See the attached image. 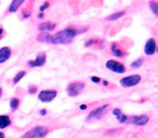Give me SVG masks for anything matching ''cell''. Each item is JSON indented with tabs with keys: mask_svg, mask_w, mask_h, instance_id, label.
I'll list each match as a JSON object with an SVG mask.
<instances>
[{
	"mask_svg": "<svg viewBox=\"0 0 158 138\" xmlns=\"http://www.w3.org/2000/svg\"><path fill=\"white\" fill-rule=\"evenodd\" d=\"M51 38L52 35L47 32H41L36 37V40L39 42H43V43H51Z\"/></svg>",
	"mask_w": 158,
	"mask_h": 138,
	"instance_id": "cell-14",
	"label": "cell"
},
{
	"mask_svg": "<svg viewBox=\"0 0 158 138\" xmlns=\"http://www.w3.org/2000/svg\"><path fill=\"white\" fill-rule=\"evenodd\" d=\"M24 2L23 0H14L11 2L10 6L9 7V12H15L18 10L19 6H21L23 3Z\"/></svg>",
	"mask_w": 158,
	"mask_h": 138,
	"instance_id": "cell-16",
	"label": "cell"
},
{
	"mask_svg": "<svg viewBox=\"0 0 158 138\" xmlns=\"http://www.w3.org/2000/svg\"><path fill=\"white\" fill-rule=\"evenodd\" d=\"M56 24L54 23H51V22H44V23H40L38 26V29L43 32H46V31H52L55 29Z\"/></svg>",
	"mask_w": 158,
	"mask_h": 138,
	"instance_id": "cell-13",
	"label": "cell"
},
{
	"mask_svg": "<svg viewBox=\"0 0 158 138\" xmlns=\"http://www.w3.org/2000/svg\"><path fill=\"white\" fill-rule=\"evenodd\" d=\"M3 32H4V30H3V29L2 27H0V37H1V35H2Z\"/></svg>",
	"mask_w": 158,
	"mask_h": 138,
	"instance_id": "cell-34",
	"label": "cell"
},
{
	"mask_svg": "<svg viewBox=\"0 0 158 138\" xmlns=\"http://www.w3.org/2000/svg\"><path fill=\"white\" fill-rule=\"evenodd\" d=\"M9 105H10V108L12 109V112L15 111V110L18 109L19 105V100L17 98H12L9 102Z\"/></svg>",
	"mask_w": 158,
	"mask_h": 138,
	"instance_id": "cell-18",
	"label": "cell"
},
{
	"mask_svg": "<svg viewBox=\"0 0 158 138\" xmlns=\"http://www.w3.org/2000/svg\"><path fill=\"white\" fill-rule=\"evenodd\" d=\"M77 29L74 28H66L63 30L57 32L52 36L51 43L53 44H67L72 42L74 37L77 35Z\"/></svg>",
	"mask_w": 158,
	"mask_h": 138,
	"instance_id": "cell-1",
	"label": "cell"
},
{
	"mask_svg": "<svg viewBox=\"0 0 158 138\" xmlns=\"http://www.w3.org/2000/svg\"><path fill=\"white\" fill-rule=\"evenodd\" d=\"M29 16H30V12H23V18H25V19L29 17Z\"/></svg>",
	"mask_w": 158,
	"mask_h": 138,
	"instance_id": "cell-29",
	"label": "cell"
},
{
	"mask_svg": "<svg viewBox=\"0 0 158 138\" xmlns=\"http://www.w3.org/2000/svg\"><path fill=\"white\" fill-rule=\"evenodd\" d=\"M46 113H47V111H46V109H43L40 110V115H41L42 116H46Z\"/></svg>",
	"mask_w": 158,
	"mask_h": 138,
	"instance_id": "cell-28",
	"label": "cell"
},
{
	"mask_svg": "<svg viewBox=\"0 0 158 138\" xmlns=\"http://www.w3.org/2000/svg\"><path fill=\"white\" fill-rule=\"evenodd\" d=\"M56 96L57 91L56 90H43L39 93L38 99L43 102H50Z\"/></svg>",
	"mask_w": 158,
	"mask_h": 138,
	"instance_id": "cell-7",
	"label": "cell"
},
{
	"mask_svg": "<svg viewBox=\"0 0 158 138\" xmlns=\"http://www.w3.org/2000/svg\"><path fill=\"white\" fill-rule=\"evenodd\" d=\"M117 119H118L119 122H120V123H123V122H125L126 121H127V116L125 114H123V113H120V114H119L118 116H117Z\"/></svg>",
	"mask_w": 158,
	"mask_h": 138,
	"instance_id": "cell-22",
	"label": "cell"
},
{
	"mask_svg": "<svg viewBox=\"0 0 158 138\" xmlns=\"http://www.w3.org/2000/svg\"><path fill=\"white\" fill-rule=\"evenodd\" d=\"M98 43H99V41H98V40H97V39H91V40H87V41L85 43L84 45L86 47H90V46H94V45L97 44Z\"/></svg>",
	"mask_w": 158,
	"mask_h": 138,
	"instance_id": "cell-23",
	"label": "cell"
},
{
	"mask_svg": "<svg viewBox=\"0 0 158 138\" xmlns=\"http://www.w3.org/2000/svg\"><path fill=\"white\" fill-rule=\"evenodd\" d=\"M141 81V76L139 74H134V75H130L127 77L123 78L120 81V84L121 86L124 88H130V87L136 86L138 85Z\"/></svg>",
	"mask_w": 158,
	"mask_h": 138,
	"instance_id": "cell-3",
	"label": "cell"
},
{
	"mask_svg": "<svg viewBox=\"0 0 158 138\" xmlns=\"http://www.w3.org/2000/svg\"><path fill=\"white\" fill-rule=\"evenodd\" d=\"M11 54H12L11 49L8 47H3L0 48V64L6 62L10 57Z\"/></svg>",
	"mask_w": 158,
	"mask_h": 138,
	"instance_id": "cell-11",
	"label": "cell"
},
{
	"mask_svg": "<svg viewBox=\"0 0 158 138\" xmlns=\"http://www.w3.org/2000/svg\"><path fill=\"white\" fill-rule=\"evenodd\" d=\"M46 55L45 53H39L35 60H29L28 65L30 68H35V67H42L46 64Z\"/></svg>",
	"mask_w": 158,
	"mask_h": 138,
	"instance_id": "cell-9",
	"label": "cell"
},
{
	"mask_svg": "<svg viewBox=\"0 0 158 138\" xmlns=\"http://www.w3.org/2000/svg\"><path fill=\"white\" fill-rule=\"evenodd\" d=\"M108 108H109V105L106 104V105H103L97 109H94L88 114L87 120H95V119H100L106 113Z\"/></svg>",
	"mask_w": 158,
	"mask_h": 138,
	"instance_id": "cell-5",
	"label": "cell"
},
{
	"mask_svg": "<svg viewBox=\"0 0 158 138\" xmlns=\"http://www.w3.org/2000/svg\"><path fill=\"white\" fill-rule=\"evenodd\" d=\"M103 85H104V86H107V85H109V82H108L107 81H106V80H103Z\"/></svg>",
	"mask_w": 158,
	"mask_h": 138,
	"instance_id": "cell-31",
	"label": "cell"
},
{
	"mask_svg": "<svg viewBox=\"0 0 158 138\" xmlns=\"http://www.w3.org/2000/svg\"><path fill=\"white\" fill-rule=\"evenodd\" d=\"M106 67L107 69L117 74H123L126 72V68L124 65L115 60H107L106 63Z\"/></svg>",
	"mask_w": 158,
	"mask_h": 138,
	"instance_id": "cell-6",
	"label": "cell"
},
{
	"mask_svg": "<svg viewBox=\"0 0 158 138\" xmlns=\"http://www.w3.org/2000/svg\"><path fill=\"white\" fill-rule=\"evenodd\" d=\"M37 91V87H35V85H30L29 87V89H28V92L31 95L35 94Z\"/></svg>",
	"mask_w": 158,
	"mask_h": 138,
	"instance_id": "cell-24",
	"label": "cell"
},
{
	"mask_svg": "<svg viewBox=\"0 0 158 138\" xmlns=\"http://www.w3.org/2000/svg\"><path fill=\"white\" fill-rule=\"evenodd\" d=\"M0 39H1V37H0Z\"/></svg>",
	"mask_w": 158,
	"mask_h": 138,
	"instance_id": "cell-36",
	"label": "cell"
},
{
	"mask_svg": "<svg viewBox=\"0 0 158 138\" xmlns=\"http://www.w3.org/2000/svg\"><path fill=\"white\" fill-rule=\"evenodd\" d=\"M48 129L46 127L37 126L28 130L21 138H43L47 135Z\"/></svg>",
	"mask_w": 158,
	"mask_h": 138,
	"instance_id": "cell-2",
	"label": "cell"
},
{
	"mask_svg": "<svg viewBox=\"0 0 158 138\" xmlns=\"http://www.w3.org/2000/svg\"><path fill=\"white\" fill-rule=\"evenodd\" d=\"M2 95V88H0V98H1Z\"/></svg>",
	"mask_w": 158,
	"mask_h": 138,
	"instance_id": "cell-35",
	"label": "cell"
},
{
	"mask_svg": "<svg viewBox=\"0 0 158 138\" xmlns=\"http://www.w3.org/2000/svg\"><path fill=\"white\" fill-rule=\"evenodd\" d=\"M157 48L156 41L154 38H151L148 40L144 47V53L147 55H153L154 54Z\"/></svg>",
	"mask_w": 158,
	"mask_h": 138,
	"instance_id": "cell-10",
	"label": "cell"
},
{
	"mask_svg": "<svg viewBox=\"0 0 158 138\" xmlns=\"http://www.w3.org/2000/svg\"><path fill=\"white\" fill-rule=\"evenodd\" d=\"M143 63V57H140V58L137 59V60H136L135 61L133 62V63L131 65V67L132 68H138L141 66Z\"/></svg>",
	"mask_w": 158,
	"mask_h": 138,
	"instance_id": "cell-21",
	"label": "cell"
},
{
	"mask_svg": "<svg viewBox=\"0 0 158 138\" xmlns=\"http://www.w3.org/2000/svg\"><path fill=\"white\" fill-rule=\"evenodd\" d=\"M111 51H112L113 54L117 57H122L127 54L126 51L123 48L119 47L117 43H112V45H111Z\"/></svg>",
	"mask_w": 158,
	"mask_h": 138,
	"instance_id": "cell-12",
	"label": "cell"
},
{
	"mask_svg": "<svg viewBox=\"0 0 158 138\" xmlns=\"http://www.w3.org/2000/svg\"><path fill=\"white\" fill-rule=\"evenodd\" d=\"M0 138H5V133L2 132H0Z\"/></svg>",
	"mask_w": 158,
	"mask_h": 138,
	"instance_id": "cell-32",
	"label": "cell"
},
{
	"mask_svg": "<svg viewBox=\"0 0 158 138\" xmlns=\"http://www.w3.org/2000/svg\"><path fill=\"white\" fill-rule=\"evenodd\" d=\"M87 109V105L86 104H82L80 105V110H86Z\"/></svg>",
	"mask_w": 158,
	"mask_h": 138,
	"instance_id": "cell-30",
	"label": "cell"
},
{
	"mask_svg": "<svg viewBox=\"0 0 158 138\" xmlns=\"http://www.w3.org/2000/svg\"><path fill=\"white\" fill-rule=\"evenodd\" d=\"M112 113H113V114H114V116H116V117H117L119 114H120V113H121V111H120V109H113Z\"/></svg>",
	"mask_w": 158,
	"mask_h": 138,
	"instance_id": "cell-27",
	"label": "cell"
},
{
	"mask_svg": "<svg viewBox=\"0 0 158 138\" xmlns=\"http://www.w3.org/2000/svg\"><path fill=\"white\" fill-rule=\"evenodd\" d=\"M126 12L125 11H120V12H117L116 13L112 14V15L109 16L106 18V20H109V21H114V20H117V19L120 18L121 16H123V15H125Z\"/></svg>",
	"mask_w": 158,
	"mask_h": 138,
	"instance_id": "cell-17",
	"label": "cell"
},
{
	"mask_svg": "<svg viewBox=\"0 0 158 138\" xmlns=\"http://www.w3.org/2000/svg\"><path fill=\"white\" fill-rule=\"evenodd\" d=\"M49 2H45L44 4H43L42 6H40V11L41 12H43V11H44L46 9H47V8L49 7Z\"/></svg>",
	"mask_w": 158,
	"mask_h": 138,
	"instance_id": "cell-25",
	"label": "cell"
},
{
	"mask_svg": "<svg viewBox=\"0 0 158 138\" xmlns=\"http://www.w3.org/2000/svg\"><path fill=\"white\" fill-rule=\"evenodd\" d=\"M25 75H26V71H19V72L15 74V77L12 78V83L15 84H15H17L22 78H23V77H24Z\"/></svg>",
	"mask_w": 158,
	"mask_h": 138,
	"instance_id": "cell-19",
	"label": "cell"
},
{
	"mask_svg": "<svg viewBox=\"0 0 158 138\" xmlns=\"http://www.w3.org/2000/svg\"><path fill=\"white\" fill-rule=\"evenodd\" d=\"M43 16H44V15H43V12H41V13L39 14L38 17H39V18H40V19H43Z\"/></svg>",
	"mask_w": 158,
	"mask_h": 138,
	"instance_id": "cell-33",
	"label": "cell"
},
{
	"mask_svg": "<svg viewBox=\"0 0 158 138\" xmlns=\"http://www.w3.org/2000/svg\"><path fill=\"white\" fill-rule=\"evenodd\" d=\"M12 121L8 115H0V129H5L11 125Z\"/></svg>",
	"mask_w": 158,
	"mask_h": 138,
	"instance_id": "cell-15",
	"label": "cell"
},
{
	"mask_svg": "<svg viewBox=\"0 0 158 138\" xmlns=\"http://www.w3.org/2000/svg\"><path fill=\"white\" fill-rule=\"evenodd\" d=\"M127 120L130 123L137 126H144L148 123L150 118L148 115H141V116H134L128 118Z\"/></svg>",
	"mask_w": 158,
	"mask_h": 138,
	"instance_id": "cell-8",
	"label": "cell"
},
{
	"mask_svg": "<svg viewBox=\"0 0 158 138\" xmlns=\"http://www.w3.org/2000/svg\"><path fill=\"white\" fill-rule=\"evenodd\" d=\"M85 88V83L82 82H74L69 84L66 88L68 95L71 97H74L80 94V91Z\"/></svg>",
	"mask_w": 158,
	"mask_h": 138,
	"instance_id": "cell-4",
	"label": "cell"
},
{
	"mask_svg": "<svg viewBox=\"0 0 158 138\" xmlns=\"http://www.w3.org/2000/svg\"><path fill=\"white\" fill-rule=\"evenodd\" d=\"M150 7H151V11L155 16L158 15V4L157 2L151 1L150 2Z\"/></svg>",
	"mask_w": 158,
	"mask_h": 138,
	"instance_id": "cell-20",
	"label": "cell"
},
{
	"mask_svg": "<svg viewBox=\"0 0 158 138\" xmlns=\"http://www.w3.org/2000/svg\"><path fill=\"white\" fill-rule=\"evenodd\" d=\"M90 79L93 82H94V83H99V82H100V78L97 77V76H92V77L90 78Z\"/></svg>",
	"mask_w": 158,
	"mask_h": 138,
	"instance_id": "cell-26",
	"label": "cell"
}]
</instances>
